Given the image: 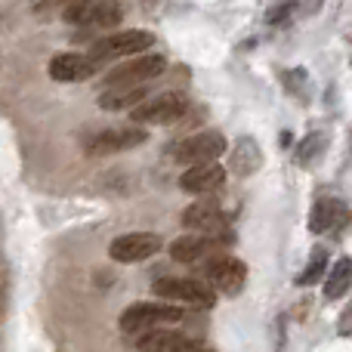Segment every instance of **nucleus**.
Wrapping results in <instances>:
<instances>
[{"label": "nucleus", "instance_id": "nucleus-1", "mask_svg": "<svg viewBox=\"0 0 352 352\" xmlns=\"http://www.w3.org/2000/svg\"><path fill=\"white\" fill-rule=\"evenodd\" d=\"M176 322H182V312L170 303H133L121 316V331L130 337H148Z\"/></svg>", "mask_w": 352, "mask_h": 352}, {"label": "nucleus", "instance_id": "nucleus-2", "mask_svg": "<svg viewBox=\"0 0 352 352\" xmlns=\"http://www.w3.org/2000/svg\"><path fill=\"white\" fill-rule=\"evenodd\" d=\"M62 19L68 25H96V28H115L124 19V10L118 0H78V3L65 6L62 10Z\"/></svg>", "mask_w": 352, "mask_h": 352}, {"label": "nucleus", "instance_id": "nucleus-3", "mask_svg": "<svg viewBox=\"0 0 352 352\" xmlns=\"http://www.w3.org/2000/svg\"><path fill=\"white\" fill-rule=\"evenodd\" d=\"M164 72V56H140V59L121 62L105 74V90H127V87H146V80Z\"/></svg>", "mask_w": 352, "mask_h": 352}, {"label": "nucleus", "instance_id": "nucleus-4", "mask_svg": "<svg viewBox=\"0 0 352 352\" xmlns=\"http://www.w3.org/2000/svg\"><path fill=\"white\" fill-rule=\"evenodd\" d=\"M226 152V136L217 130H204V133H195L188 140H179L173 146V158L179 164L198 167V164H213L219 161V155Z\"/></svg>", "mask_w": 352, "mask_h": 352}, {"label": "nucleus", "instance_id": "nucleus-5", "mask_svg": "<svg viewBox=\"0 0 352 352\" xmlns=\"http://www.w3.org/2000/svg\"><path fill=\"white\" fill-rule=\"evenodd\" d=\"M152 291L167 303H188V306H201V309H210L217 303L213 287L201 285L195 278H158L152 285Z\"/></svg>", "mask_w": 352, "mask_h": 352}, {"label": "nucleus", "instance_id": "nucleus-6", "mask_svg": "<svg viewBox=\"0 0 352 352\" xmlns=\"http://www.w3.org/2000/svg\"><path fill=\"white\" fill-rule=\"evenodd\" d=\"M204 275H207L213 291L226 294V297H235V294H241L244 281H248V266L229 254H217L207 260Z\"/></svg>", "mask_w": 352, "mask_h": 352}, {"label": "nucleus", "instance_id": "nucleus-7", "mask_svg": "<svg viewBox=\"0 0 352 352\" xmlns=\"http://www.w3.org/2000/svg\"><path fill=\"white\" fill-rule=\"evenodd\" d=\"M188 109V99L182 93H164V96H155L148 102H142L140 109L133 111V121L136 124H148V127H161V124H173L186 115Z\"/></svg>", "mask_w": 352, "mask_h": 352}, {"label": "nucleus", "instance_id": "nucleus-8", "mask_svg": "<svg viewBox=\"0 0 352 352\" xmlns=\"http://www.w3.org/2000/svg\"><path fill=\"white\" fill-rule=\"evenodd\" d=\"M155 43V37L148 31H121V34H111L102 37L99 43H93L90 56L93 59H118V56H136V53H146L148 47Z\"/></svg>", "mask_w": 352, "mask_h": 352}, {"label": "nucleus", "instance_id": "nucleus-9", "mask_svg": "<svg viewBox=\"0 0 352 352\" xmlns=\"http://www.w3.org/2000/svg\"><path fill=\"white\" fill-rule=\"evenodd\" d=\"M161 250V238L155 232H130L109 244V256L118 263H140Z\"/></svg>", "mask_w": 352, "mask_h": 352}, {"label": "nucleus", "instance_id": "nucleus-10", "mask_svg": "<svg viewBox=\"0 0 352 352\" xmlns=\"http://www.w3.org/2000/svg\"><path fill=\"white\" fill-rule=\"evenodd\" d=\"M182 226H186L188 232H195V235H207V238L226 235V238H229L223 210H219L217 204H210V201H201V204L186 207V213H182ZM217 241H219V238H217Z\"/></svg>", "mask_w": 352, "mask_h": 352}, {"label": "nucleus", "instance_id": "nucleus-11", "mask_svg": "<svg viewBox=\"0 0 352 352\" xmlns=\"http://www.w3.org/2000/svg\"><path fill=\"white\" fill-rule=\"evenodd\" d=\"M146 142V130L140 127H115V130H102L93 136V142L87 146L90 155H115V152H127Z\"/></svg>", "mask_w": 352, "mask_h": 352}, {"label": "nucleus", "instance_id": "nucleus-12", "mask_svg": "<svg viewBox=\"0 0 352 352\" xmlns=\"http://www.w3.org/2000/svg\"><path fill=\"white\" fill-rule=\"evenodd\" d=\"M96 72V59L87 53H59L50 62V78L59 84H78Z\"/></svg>", "mask_w": 352, "mask_h": 352}, {"label": "nucleus", "instance_id": "nucleus-13", "mask_svg": "<svg viewBox=\"0 0 352 352\" xmlns=\"http://www.w3.org/2000/svg\"><path fill=\"white\" fill-rule=\"evenodd\" d=\"M226 182V167L223 164H198V167H188L186 173L179 176V186L182 192L188 195H207V192H217L219 186Z\"/></svg>", "mask_w": 352, "mask_h": 352}, {"label": "nucleus", "instance_id": "nucleus-14", "mask_svg": "<svg viewBox=\"0 0 352 352\" xmlns=\"http://www.w3.org/2000/svg\"><path fill=\"white\" fill-rule=\"evenodd\" d=\"M213 250H217V238H207V235H186L170 244V256L176 263H201Z\"/></svg>", "mask_w": 352, "mask_h": 352}, {"label": "nucleus", "instance_id": "nucleus-15", "mask_svg": "<svg viewBox=\"0 0 352 352\" xmlns=\"http://www.w3.org/2000/svg\"><path fill=\"white\" fill-rule=\"evenodd\" d=\"M140 352H204V346L182 334H170V331H158L140 340Z\"/></svg>", "mask_w": 352, "mask_h": 352}, {"label": "nucleus", "instance_id": "nucleus-16", "mask_svg": "<svg viewBox=\"0 0 352 352\" xmlns=\"http://www.w3.org/2000/svg\"><path fill=\"white\" fill-rule=\"evenodd\" d=\"M146 93H148L146 87H127V90H105L102 96H99V105H102L105 111H121V109L136 111L142 102H148Z\"/></svg>", "mask_w": 352, "mask_h": 352}, {"label": "nucleus", "instance_id": "nucleus-17", "mask_svg": "<svg viewBox=\"0 0 352 352\" xmlns=\"http://www.w3.org/2000/svg\"><path fill=\"white\" fill-rule=\"evenodd\" d=\"M340 219H343V204L337 198H318L316 207H312L309 229L312 232H328V229H334Z\"/></svg>", "mask_w": 352, "mask_h": 352}, {"label": "nucleus", "instance_id": "nucleus-18", "mask_svg": "<svg viewBox=\"0 0 352 352\" xmlns=\"http://www.w3.org/2000/svg\"><path fill=\"white\" fill-rule=\"evenodd\" d=\"M349 287H352V260L349 256H343V260H337V266L331 269L328 281H324V297L340 300Z\"/></svg>", "mask_w": 352, "mask_h": 352}, {"label": "nucleus", "instance_id": "nucleus-19", "mask_svg": "<svg viewBox=\"0 0 352 352\" xmlns=\"http://www.w3.org/2000/svg\"><path fill=\"white\" fill-rule=\"evenodd\" d=\"M324 269H328V250L316 248V250H312V256H309V266H306V272L300 275V285H316V281L324 275Z\"/></svg>", "mask_w": 352, "mask_h": 352}, {"label": "nucleus", "instance_id": "nucleus-20", "mask_svg": "<svg viewBox=\"0 0 352 352\" xmlns=\"http://www.w3.org/2000/svg\"><path fill=\"white\" fill-rule=\"evenodd\" d=\"M322 148H324V136H322V133H309L303 142H300L297 158H300V161H312L318 152H322Z\"/></svg>", "mask_w": 352, "mask_h": 352}, {"label": "nucleus", "instance_id": "nucleus-21", "mask_svg": "<svg viewBox=\"0 0 352 352\" xmlns=\"http://www.w3.org/2000/svg\"><path fill=\"white\" fill-rule=\"evenodd\" d=\"M337 331H340V337H352V300H349L346 309H343L340 322H337Z\"/></svg>", "mask_w": 352, "mask_h": 352}, {"label": "nucleus", "instance_id": "nucleus-22", "mask_svg": "<svg viewBox=\"0 0 352 352\" xmlns=\"http://www.w3.org/2000/svg\"><path fill=\"white\" fill-rule=\"evenodd\" d=\"M285 12H291V3H281V6H275V10H269L266 12V22H281V19H285Z\"/></svg>", "mask_w": 352, "mask_h": 352}, {"label": "nucleus", "instance_id": "nucleus-23", "mask_svg": "<svg viewBox=\"0 0 352 352\" xmlns=\"http://www.w3.org/2000/svg\"><path fill=\"white\" fill-rule=\"evenodd\" d=\"M50 3H62V10H65V6H72V3H78V0H47V6Z\"/></svg>", "mask_w": 352, "mask_h": 352}]
</instances>
